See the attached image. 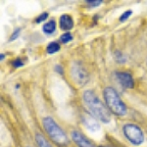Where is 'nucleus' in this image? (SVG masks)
I'll list each match as a JSON object with an SVG mask.
<instances>
[{
	"label": "nucleus",
	"mask_w": 147,
	"mask_h": 147,
	"mask_svg": "<svg viewBox=\"0 0 147 147\" xmlns=\"http://www.w3.org/2000/svg\"><path fill=\"white\" fill-rule=\"evenodd\" d=\"M84 104L93 117L104 124H109L111 121V114L108 108L101 102L100 99L92 90H85L82 95Z\"/></svg>",
	"instance_id": "obj_1"
},
{
	"label": "nucleus",
	"mask_w": 147,
	"mask_h": 147,
	"mask_svg": "<svg viewBox=\"0 0 147 147\" xmlns=\"http://www.w3.org/2000/svg\"><path fill=\"white\" fill-rule=\"evenodd\" d=\"M103 96L111 113L116 116H125L127 114V106L113 87H106L103 91Z\"/></svg>",
	"instance_id": "obj_2"
},
{
	"label": "nucleus",
	"mask_w": 147,
	"mask_h": 147,
	"mask_svg": "<svg viewBox=\"0 0 147 147\" xmlns=\"http://www.w3.org/2000/svg\"><path fill=\"white\" fill-rule=\"evenodd\" d=\"M42 125H43L45 131L49 137L55 142L56 144L60 146H65L68 143V137L64 130L56 124V122L52 119L51 117H45L42 120Z\"/></svg>",
	"instance_id": "obj_3"
},
{
	"label": "nucleus",
	"mask_w": 147,
	"mask_h": 147,
	"mask_svg": "<svg viewBox=\"0 0 147 147\" xmlns=\"http://www.w3.org/2000/svg\"><path fill=\"white\" fill-rule=\"evenodd\" d=\"M125 138L134 145H140L144 142V134L142 129L137 125L127 124L123 127Z\"/></svg>",
	"instance_id": "obj_4"
},
{
	"label": "nucleus",
	"mask_w": 147,
	"mask_h": 147,
	"mask_svg": "<svg viewBox=\"0 0 147 147\" xmlns=\"http://www.w3.org/2000/svg\"><path fill=\"white\" fill-rule=\"evenodd\" d=\"M71 76L74 82L79 85H84L89 80L88 73L86 72V70L82 64L78 62L74 63L71 68Z\"/></svg>",
	"instance_id": "obj_5"
},
{
	"label": "nucleus",
	"mask_w": 147,
	"mask_h": 147,
	"mask_svg": "<svg viewBox=\"0 0 147 147\" xmlns=\"http://www.w3.org/2000/svg\"><path fill=\"white\" fill-rule=\"evenodd\" d=\"M82 123L84 125V127H86L87 129H89L92 132H96L100 129V125L97 122V119L89 113L82 114Z\"/></svg>",
	"instance_id": "obj_6"
},
{
	"label": "nucleus",
	"mask_w": 147,
	"mask_h": 147,
	"mask_svg": "<svg viewBox=\"0 0 147 147\" xmlns=\"http://www.w3.org/2000/svg\"><path fill=\"white\" fill-rule=\"evenodd\" d=\"M118 82L125 88H132L134 86V80L132 76L127 72H117L115 74Z\"/></svg>",
	"instance_id": "obj_7"
},
{
	"label": "nucleus",
	"mask_w": 147,
	"mask_h": 147,
	"mask_svg": "<svg viewBox=\"0 0 147 147\" xmlns=\"http://www.w3.org/2000/svg\"><path fill=\"white\" fill-rule=\"evenodd\" d=\"M71 136H72L73 140L75 141V143L79 147H96L92 142L89 141L84 134H80V132L78 131V130H74V131H72Z\"/></svg>",
	"instance_id": "obj_8"
},
{
	"label": "nucleus",
	"mask_w": 147,
	"mask_h": 147,
	"mask_svg": "<svg viewBox=\"0 0 147 147\" xmlns=\"http://www.w3.org/2000/svg\"><path fill=\"white\" fill-rule=\"evenodd\" d=\"M59 23H60V28H62L63 30H70L74 28L73 19L70 15H67V14L61 16Z\"/></svg>",
	"instance_id": "obj_9"
},
{
	"label": "nucleus",
	"mask_w": 147,
	"mask_h": 147,
	"mask_svg": "<svg viewBox=\"0 0 147 147\" xmlns=\"http://www.w3.org/2000/svg\"><path fill=\"white\" fill-rule=\"evenodd\" d=\"M56 30V22L54 20H51L46 24H44L42 27V32L46 34H52Z\"/></svg>",
	"instance_id": "obj_10"
},
{
	"label": "nucleus",
	"mask_w": 147,
	"mask_h": 147,
	"mask_svg": "<svg viewBox=\"0 0 147 147\" xmlns=\"http://www.w3.org/2000/svg\"><path fill=\"white\" fill-rule=\"evenodd\" d=\"M35 141H36V144L38 147H52L49 144V142L39 134H35Z\"/></svg>",
	"instance_id": "obj_11"
},
{
	"label": "nucleus",
	"mask_w": 147,
	"mask_h": 147,
	"mask_svg": "<svg viewBox=\"0 0 147 147\" xmlns=\"http://www.w3.org/2000/svg\"><path fill=\"white\" fill-rule=\"evenodd\" d=\"M60 50V44L56 41H52L47 45L46 47V51L48 54H54L56 52H58Z\"/></svg>",
	"instance_id": "obj_12"
},
{
	"label": "nucleus",
	"mask_w": 147,
	"mask_h": 147,
	"mask_svg": "<svg viewBox=\"0 0 147 147\" xmlns=\"http://www.w3.org/2000/svg\"><path fill=\"white\" fill-rule=\"evenodd\" d=\"M114 57H115L116 61H117L118 63H120V64L125 63V61H127V58H125V56L121 51H119V50H117V51L115 52V54H114Z\"/></svg>",
	"instance_id": "obj_13"
},
{
	"label": "nucleus",
	"mask_w": 147,
	"mask_h": 147,
	"mask_svg": "<svg viewBox=\"0 0 147 147\" xmlns=\"http://www.w3.org/2000/svg\"><path fill=\"white\" fill-rule=\"evenodd\" d=\"M72 40H73V35L71 34L70 32H66V34L61 35V37H60V41L65 44L70 41H72Z\"/></svg>",
	"instance_id": "obj_14"
},
{
	"label": "nucleus",
	"mask_w": 147,
	"mask_h": 147,
	"mask_svg": "<svg viewBox=\"0 0 147 147\" xmlns=\"http://www.w3.org/2000/svg\"><path fill=\"white\" fill-rule=\"evenodd\" d=\"M131 14H132V11L131 10H127V11H125L124 13L121 15V17H120V22H125V20H127L130 16H131Z\"/></svg>",
	"instance_id": "obj_15"
},
{
	"label": "nucleus",
	"mask_w": 147,
	"mask_h": 147,
	"mask_svg": "<svg viewBox=\"0 0 147 147\" xmlns=\"http://www.w3.org/2000/svg\"><path fill=\"white\" fill-rule=\"evenodd\" d=\"M48 18V13H46V12H44V13L40 14V15L37 17L36 19H35V23L36 24H40L42 23L43 21H45L46 19Z\"/></svg>",
	"instance_id": "obj_16"
},
{
	"label": "nucleus",
	"mask_w": 147,
	"mask_h": 147,
	"mask_svg": "<svg viewBox=\"0 0 147 147\" xmlns=\"http://www.w3.org/2000/svg\"><path fill=\"white\" fill-rule=\"evenodd\" d=\"M13 66L15 68H21V67H23L24 65H25V63L23 62V60L21 58H17V59H15V60L13 61Z\"/></svg>",
	"instance_id": "obj_17"
},
{
	"label": "nucleus",
	"mask_w": 147,
	"mask_h": 147,
	"mask_svg": "<svg viewBox=\"0 0 147 147\" xmlns=\"http://www.w3.org/2000/svg\"><path fill=\"white\" fill-rule=\"evenodd\" d=\"M102 2H103L102 0H94V1L93 0H87L86 3H88L90 7H97V6L101 5Z\"/></svg>",
	"instance_id": "obj_18"
},
{
	"label": "nucleus",
	"mask_w": 147,
	"mask_h": 147,
	"mask_svg": "<svg viewBox=\"0 0 147 147\" xmlns=\"http://www.w3.org/2000/svg\"><path fill=\"white\" fill-rule=\"evenodd\" d=\"M20 32H21V28H17V30H15V32L12 34L9 40H10V41H13V40H15L16 38H18V36L20 35Z\"/></svg>",
	"instance_id": "obj_19"
},
{
	"label": "nucleus",
	"mask_w": 147,
	"mask_h": 147,
	"mask_svg": "<svg viewBox=\"0 0 147 147\" xmlns=\"http://www.w3.org/2000/svg\"><path fill=\"white\" fill-rule=\"evenodd\" d=\"M55 70H56L58 73H60V75H63V69H62V67H61V66L57 65V66H56V68H55Z\"/></svg>",
	"instance_id": "obj_20"
},
{
	"label": "nucleus",
	"mask_w": 147,
	"mask_h": 147,
	"mask_svg": "<svg viewBox=\"0 0 147 147\" xmlns=\"http://www.w3.org/2000/svg\"><path fill=\"white\" fill-rule=\"evenodd\" d=\"M4 57H5V56H4V55H3V54H1V55H0V60H1V61H3Z\"/></svg>",
	"instance_id": "obj_21"
}]
</instances>
